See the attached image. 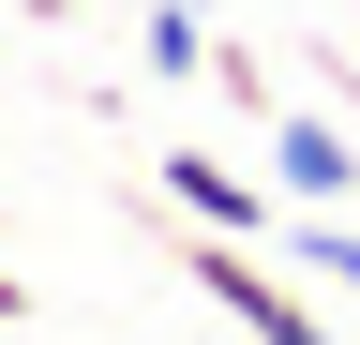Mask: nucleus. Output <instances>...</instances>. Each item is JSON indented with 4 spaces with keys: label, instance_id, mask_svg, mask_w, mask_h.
I'll return each mask as SVG.
<instances>
[{
    "label": "nucleus",
    "instance_id": "nucleus-5",
    "mask_svg": "<svg viewBox=\"0 0 360 345\" xmlns=\"http://www.w3.org/2000/svg\"><path fill=\"white\" fill-rule=\"evenodd\" d=\"M150 75H210V30H195V0H150Z\"/></svg>",
    "mask_w": 360,
    "mask_h": 345
},
{
    "label": "nucleus",
    "instance_id": "nucleus-7",
    "mask_svg": "<svg viewBox=\"0 0 360 345\" xmlns=\"http://www.w3.org/2000/svg\"><path fill=\"white\" fill-rule=\"evenodd\" d=\"M210 345H255V330H240V315H225V330H210Z\"/></svg>",
    "mask_w": 360,
    "mask_h": 345
},
{
    "label": "nucleus",
    "instance_id": "nucleus-1",
    "mask_svg": "<svg viewBox=\"0 0 360 345\" xmlns=\"http://www.w3.org/2000/svg\"><path fill=\"white\" fill-rule=\"evenodd\" d=\"M180 271H195V285H210V315H240L255 345H345L285 255H255V240H225V226H195V240H180Z\"/></svg>",
    "mask_w": 360,
    "mask_h": 345
},
{
    "label": "nucleus",
    "instance_id": "nucleus-6",
    "mask_svg": "<svg viewBox=\"0 0 360 345\" xmlns=\"http://www.w3.org/2000/svg\"><path fill=\"white\" fill-rule=\"evenodd\" d=\"M0 315H30V285H15V271H0Z\"/></svg>",
    "mask_w": 360,
    "mask_h": 345
},
{
    "label": "nucleus",
    "instance_id": "nucleus-4",
    "mask_svg": "<svg viewBox=\"0 0 360 345\" xmlns=\"http://www.w3.org/2000/svg\"><path fill=\"white\" fill-rule=\"evenodd\" d=\"M285 271H300V285H345V300H360V226H330V210H315V226L285 240Z\"/></svg>",
    "mask_w": 360,
    "mask_h": 345
},
{
    "label": "nucleus",
    "instance_id": "nucleus-3",
    "mask_svg": "<svg viewBox=\"0 0 360 345\" xmlns=\"http://www.w3.org/2000/svg\"><path fill=\"white\" fill-rule=\"evenodd\" d=\"M270 181H285L300 210H345V181H360V150L330 136V120H270Z\"/></svg>",
    "mask_w": 360,
    "mask_h": 345
},
{
    "label": "nucleus",
    "instance_id": "nucleus-2",
    "mask_svg": "<svg viewBox=\"0 0 360 345\" xmlns=\"http://www.w3.org/2000/svg\"><path fill=\"white\" fill-rule=\"evenodd\" d=\"M165 195H180V226L270 240V195H285V181H240V165H210V150H165Z\"/></svg>",
    "mask_w": 360,
    "mask_h": 345
}]
</instances>
